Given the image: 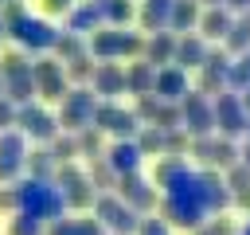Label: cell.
<instances>
[{
	"label": "cell",
	"mask_w": 250,
	"mask_h": 235,
	"mask_svg": "<svg viewBox=\"0 0 250 235\" xmlns=\"http://www.w3.org/2000/svg\"><path fill=\"white\" fill-rule=\"evenodd\" d=\"M94 125L98 129H109V133H117V137H133L137 133V114H125V110H117V106H98L94 110Z\"/></svg>",
	"instance_id": "6"
},
{
	"label": "cell",
	"mask_w": 250,
	"mask_h": 235,
	"mask_svg": "<svg viewBox=\"0 0 250 235\" xmlns=\"http://www.w3.org/2000/svg\"><path fill=\"white\" fill-rule=\"evenodd\" d=\"M215 106V129L223 133V137H238V133H246V106H242V94L238 90H219V98L211 102Z\"/></svg>",
	"instance_id": "2"
},
{
	"label": "cell",
	"mask_w": 250,
	"mask_h": 235,
	"mask_svg": "<svg viewBox=\"0 0 250 235\" xmlns=\"http://www.w3.org/2000/svg\"><path fill=\"white\" fill-rule=\"evenodd\" d=\"M223 43H227V51H230V55L250 51V12H238V20H234V24H230V31L223 35Z\"/></svg>",
	"instance_id": "15"
},
{
	"label": "cell",
	"mask_w": 250,
	"mask_h": 235,
	"mask_svg": "<svg viewBox=\"0 0 250 235\" xmlns=\"http://www.w3.org/2000/svg\"><path fill=\"white\" fill-rule=\"evenodd\" d=\"M195 20H199V4L195 0H172V12H168V27L172 31H188V27H195Z\"/></svg>",
	"instance_id": "17"
},
{
	"label": "cell",
	"mask_w": 250,
	"mask_h": 235,
	"mask_svg": "<svg viewBox=\"0 0 250 235\" xmlns=\"http://www.w3.org/2000/svg\"><path fill=\"white\" fill-rule=\"evenodd\" d=\"M246 133H250V118H246Z\"/></svg>",
	"instance_id": "41"
},
{
	"label": "cell",
	"mask_w": 250,
	"mask_h": 235,
	"mask_svg": "<svg viewBox=\"0 0 250 235\" xmlns=\"http://www.w3.org/2000/svg\"><path fill=\"white\" fill-rule=\"evenodd\" d=\"M156 125H160V129H176V125H184V110H176V106H160V110H156Z\"/></svg>",
	"instance_id": "26"
},
{
	"label": "cell",
	"mask_w": 250,
	"mask_h": 235,
	"mask_svg": "<svg viewBox=\"0 0 250 235\" xmlns=\"http://www.w3.org/2000/svg\"><path fill=\"white\" fill-rule=\"evenodd\" d=\"M98 215H102V223H105V227H113L117 235H125V231H133V227H141L137 208H129V204L113 200V196H102V200H98Z\"/></svg>",
	"instance_id": "5"
},
{
	"label": "cell",
	"mask_w": 250,
	"mask_h": 235,
	"mask_svg": "<svg viewBox=\"0 0 250 235\" xmlns=\"http://www.w3.org/2000/svg\"><path fill=\"white\" fill-rule=\"evenodd\" d=\"M20 208L27 215H35V219H55L62 212V192L55 184H47V180L35 176V180L20 184Z\"/></svg>",
	"instance_id": "1"
},
{
	"label": "cell",
	"mask_w": 250,
	"mask_h": 235,
	"mask_svg": "<svg viewBox=\"0 0 250 235\" xmlns=\"http://www.w3.org/2000/svg\"><path fill=\"white\" fill-rule=\"evenodd\" d=\"M234 200H238V208H250V188H246V192H238Z\"/></svg>",
	"instance_id": "36"
},
{
	"label": "cell",
	"mask_w": 250,
	"mask_h": 235,
	"mask_svg": "<svg viewBox=\"0 0 250 235\" xmlns=\"http://www.w3.org/2000/svg\"><path fill=\"white\" fill-rule=\"evenodd\" d=\"M4 31H8V24H4V16H0V35H4Z\"/></svg>",
	"instance_id": "37"
},
{
	"label": "cell",
	"mask_w": 250,
	"mask_h": 235,
	"mask_svg": "<svg viewBox=\"0 0 250 235\" xmlns=\"http://www.w3.org/2000/svg\"><path fill=\"white\" fill-rule=\"evenodd\" d=\"M227 86H230V90H242V86H250V51H242V55H238V63H230Z\"/></svg>",
	"instance_id": "22"
},
{
	"label": "cell",
	"mask_w": 250,
	"mask_h": 235,
	"mask_svg": "<svg viewBox=\"0 0 250 235\" xmlns=\"http://www.w3.org/2000/svg\"><path fill=\"white\" fill-rule=\"evenodd\" d=\"M12 118H16V110L8 102H0V125H12Z\"/></svg>",
	"instance_id": "32"
},
{
	"label": "cell",
	"mask_w": 250,
	"mask_h": 235,
	"mask_svg": "<svg viewBox=\"0 0 250 235\" xmlns=\"http://www.w3.org/2000/svg\"><path fill=\"white\" fill-rule=\"evenodd\" d=\"M121 200H125L129 208L145 212V208L152 204V188H148V180H141L137 172H121Z\"/></svg>",
	"instance_id": "13"
},
{
	"label": "cell",
	"mask_w": 250,
	"mask_h": 235,
	"mask_svg": "<svg viewBox=\"0 0 250 235\" xmlns=\"http://www.w3.org/2000/svg\"><path fill=\"white\" fill-rule=\"evenodd\" d=\"M199 196H203L207 212H223V208L230 204V188H227V180L215 176V172H199Z\"/></svg>",
	"instance_id": "8"
},
{
	"label": "cell",
	"mask_w": 250,
	"mask_h": 235,
	"mask_svg": "<svg viewBox=\"0 0 250 235\" xmlns=\"http://www.w3.org/2000/svg\"><path fill=\"white\" fill-rule=\"evenodd\" d=\"M125 82H129L137 94H152V82H156V70H152V63H137V67L125 74Z\"/></svg>",
	"instance_id": "21"
},
{
	"label": "cell",
	"mask_w": 250,
	"mask_h": 235,
	"mask_svg": "<svg viewBox=\"0 0 250 235\" xmlns=\"http://www.w3.org/2000/svg\"><path fill=\"white\" fill-rule=\"evenodd\" d=\"M141 157H145V149L137 145V141H129V137H121L113 149H109V164H113V172H137V164H141Z\"/></svg>",
	"instance_id": "12"
},
{
	"label": "cell",
	"mask_w": 250,
	"mask_h": 235,
	"mask_svg": "<svg viewBox=\"0 0 250 235\" xmlns=\"http://www.w3.org/2000/svg\"><path fill=\"white\" fill-rule=\"evenodd\" d=\"M55 149H59V157H66V153H74V149H78V145H74V141H59V145H55Z\"/></svg>",
	"instance_id": "34"
},
{
	"label": "cell",
	"mask_w": 250,
	"mask_h": 235,
	"mask_svg": "<svg viewBox=\"0 0 250 235\" xmlns=\"http://www.w3.org/2000/svg\"><path fill=\"white\" fill-rule=\"evenodd\" d=\"M180 168H184V161H180V157L172 153L168 161H160V164H156V180H160V184H168V180H172V176H176Z\"/></svg>",
	"instance_id": "27"
},
{
	"label": "cell",
	"mask_w": 250,
	"mask_h": 235,
	"mask_svg": "<svg viewBox=\"0 0 250 235\" xmlns=\"http://www.w3.org/2000/svg\"><path fill=\"white\" fill-rule=\"evenodd\" d=\"M121 86H125V74H121L117 67L102 63V70H98V90H102V94H117Z\"/></svg>",
	"instance_id": "23"
},
{
	"label": "cell",
	"mask_w": 250,
	"mask_h": 235,
	"mask_svg": "<svg viewBox=\"0 0 250 235\" xmlns=\"http://www.w3.org/2000/svg\"><path fill=\"white\" fill-rule=\"evenodd\" d=\"M12 235H39V219L23 212V215H20L16 223H12Z\"/></svg>",
	"instance_id": "28"
},
{
	"label": "cell",
	"mask_w": 250,
	"mask_h": 235,
	"mask_svg": "<svg viewBox=\"0 0 250 235\" xmlns=\"http://www.w3.org/2000/svg\"><path fill=\"white\" fill-rule=\"evenodd\" d=\"M152 90H156V98H164V102H180V98L188 94V74H184V67H160Z\"/></svg>",
	"instance_id": "7"
},
{
	"label": "cell",
	"mask_w": 250,
	"mask_h": 235,
	"mask_svg": "<svg viewBox=\"0 0 250 235\" xmlns=\"http://www.w3.org/2000/svg\"><path fill=\"white\" fill-rule=\"evenodd\" d=\"M180 102H184L180 110H184V125H188V133H191V137H207V133L215 129V106H211L199 90H195V94L188 90Z\"/></svg>",
	"instance_id": "3"
},
{
	"label": "cell",
	"mask_w": 250,
	"mask_h": 235,
	"mask_svg": "<svg viewBox=\"0 0 250 235\" xmlns=\"http://www.w3.org/2000/svg\"><path fill=\"white\" fill-rule=\"evenodd\" d=\"M23 164V137L20 133H4L0 137V180L16 176Z\"/></svg>",
	"instance_id": "10"
},
{
	"label": "cell",
	"mask_w": 250,
	"mask_h": 235,
	"mask_svg": "<svg viewBox=\"0 0 250 235\" xmlns=\"http://www.w3.org/2000/svg\"><path fill=\"white\" fill-rule=\"evenodd\" d=\"M0 94H4V74H0Z\"/></svg>",
	"instance_id": "38"
},
{
	"label": "cell",
	"mask_w": 250,
	"mask_h": 235,
	"mask_svg": "<svg viewBox=\"0 0 250 235\" xmlns=\"http://www.w3.org/2000/svg\"><path fill=\"white\" fill-rule=\"evenodd\" d=\"M20 121H23V129H27V133H35V137H51V133H55V118L39 114V110H35V106H27V102H23V110H20Z\"/></svg>",
	"instance_id": "18"
},
{
	"label": "cell",
	"mask_w": 250,
	"mask_h": 235,
	"mask_svg": "<svg viewBox=\"0 0 250 235\" xmlns=\"http://www.w3.org/2000/svg\"><path fill=\"white\" fill-rule=\"evenodd\" d=\"M27 164H31V172H35V176H47V172H51V153H35Z\"/></svg>",
	"instance_id": "30"
},
{
	"label": "cell",
	"mask_w": 250,
	"mask_h": 235,
	"mask_svg": "<svg viewBox=\"0 0 250 235\" xmlns=\"http://www.w3.org/2000/svg\"><path fill=\"white\" fill-rule=\"evenodd\" d=\"M31 74H35V86H39V94H47V98H62V70H59L55 63H43V67H35Z\"/></svg>",
	"instance_id": "16"
},
{
	"label": "cell",
	"mask_w": 250,
	"mask_h": 235,
	"mask_svg": "<svg viewBox=\"0 0 250 235\" xmlns=\"http://www.w3.org/2000/svg\"><path fill=\"white\" fill-rule=\"evenodd\" d=\"M227 188H234V192H246V188H250V168H246L242 161L227 168Z\"/></svg>",
	"instance_id": "25"
},
{
	"label": "cell",
	"mask_w": 250,
	"mask_h": 235,
	"mask_svg": "<svg viewBox=\"0 0 250 235\" xmlns=\"http://www.w3.org/2000/svg\"><path fill=\"white\" fill-rule=\"evenodd\" d=\"M234 24V12L227 4H211L203 16H199V27H203V39H223Z\"/></svg>",
	"instance_id": "9"
},
{
	"label": "cell",
	"mask_w": 250,
	"mask_h": 235,
	"mask_svg": "<svg viewBox=\"0 0 250 235\" xmlns=\"http://www.w3.org/2000/svg\"><path fill=\"white\" fill-rule=\"evenodd\" d=\"M191 235H195V231H191ZM199 235H211V231H199Z\"/></svg>",
	"instance_id": "40"
},
{
	"label": "cell",
	"mask_w": 250,
	"mask_h": 235,
	"mask_svg": "<svg viewBox=\"0 0 250 235\" xmlns=\"http://www.w3.org/2000/svg\"><path fill=\"white\" fill-rule=\"evenodd\" d=\"M94 98L86 94V90H74L70 94V102H66V110H62V125H70V129H82V121H94Z\"/></svg>",
	"instance_id": "11"
},
{
	"label": "cell",
	"mask_w": 250,
	"mask_h": 235,
	"mask_svg": "<svg viewBox=\"0 0 250 235\" xmlns=\"http://www.w3.org/2000/svg\"><path fill=\"white\" fill-rule=\"evenodd\" d=\"M203 4H223V0H203Z\"/></svg>",
	"instance_id": "39"
},
{
	"label": "cell",
	"mask_w": 250,
	"mask_h": 235,
	"mask_svg": "<svg viewBox=\"0 0 250 235\" xmlns=\"http://www.w3.org/2000/svg\"><path fill=\"white\" fill-rule=\"evenodd\" d=\"M207 161H211V164H219V168H230V164H238V149H234V141H230V137H223V141H211V149H207Z\"/></svg>",
	"instance_id": "20"
},
{
	"label": "cell",
	"mask_w": 250,
	"mask_h": 235,
	"mask_svg": "<svg viewBox=\"0 0 250 235\" xmlns=\"http://www.w3.org/2000/svg\"><path fill=\"white\" fill-rule=\"evenodd\" d=\"M230 12H250V0H223Z\"/></svg>",
	"instance_id": "33"
},
{
	"label": "cell",
	"mask_w": 250,
	"mask_h": 235,
	"mask_svg": "<svg viewBox=\"0 0 250 235\" xmlns=\"http://www.w3.org/2000/svg\"><path fill=\"white\" fill-rule=\"evenodd\" d=\"M238 161H242V164H246V168H250V141H246V145H242V149H238Z\"/></svg>",
	"instance_id": "35"
},
{
	"label": "cell",
	"mask_w": 250,
	"mask_h": 235,
	"mask_svg": "<svg viewBox=\"0 0 250 235\" xmlns=\"http://www.w3.org/2000/svg\"><path fill=\"white\" fill-rule=\"evenodd\" d=\"M203 59H207V43L199 39V35H184L180 43H176V55H172V63L176 67H203Z\"/></svg>",
	"instance_id": "14"
},
{
	"label": "cell",
	"mask_w": 250,
	"mask_h": 235,
	"mask_svg": "<svg viewBox=\"0 0 250 235\" xmlns=\"http://www.w3.org/2000/svg\"><path fill=\"white\" fill-rule=\"evenodd\" d=\"M141 235H168V223L164 219H145L141 223Z\"/></svg>",
	"instance_id": "31"
},
{
	"label": "cell",
	"mask_w": 250,
	"mask_h": 235,
	"mask_svg": "<svg viewBox=\"0 0 250 235\" xmlns=\"http://www.w3.org/2000/svg\"><path fill=\"white\" fill-rule=\"evenodd\" d=\"M70 235H102V227L94 219H70Z\"/></svg>",
	"instance_id": "29"
},
{
	"label": "cell",
	"mask_w": 250,
	"mask_h": 235,
	"mask_svg": "<svg viewBox=\"0 0 250 235\" xmlns=\"http://www.w3.org/2000/svg\"><path fill=\"white\" fill-rule=\"evenodd\" d=\"M98 12H102V20H113V24H125L133 16L129 0H98Z\"/></svg>",
	"instance_id": "24"
},
{
	"label": "cell",
	"mask_w": 250,
	"mask_h": 235,
	"mask_svg": "<svg viewBox=\"0 0 250 235\" xmlns=\"http://www.w3.org/2000/svg\"><path fill=\"white\" fill-rule=\"evenodd\" d=\"M8 35L12 39H20L23 47H55V39H59V31L51 27V24H43V20H16V24H8Z\"/></svg>",
	"instance_id": "4"
},
{
	"label": "cell",
	"mask_w": 250,
	"mask_h": 235,
	"mask_svg": "<svg viewBox=\"0 0 250 235\" xmlns=\"http://www.w3.org/2000/svg\"><path fill=\"white\" fill-rule=\"evenodd\" d=\"M172 55H176V39H172L168 31H156L152 43H148V63H152V67H164Z\"/></svg>",
	"instance_id": "19"
}]
</instances>
